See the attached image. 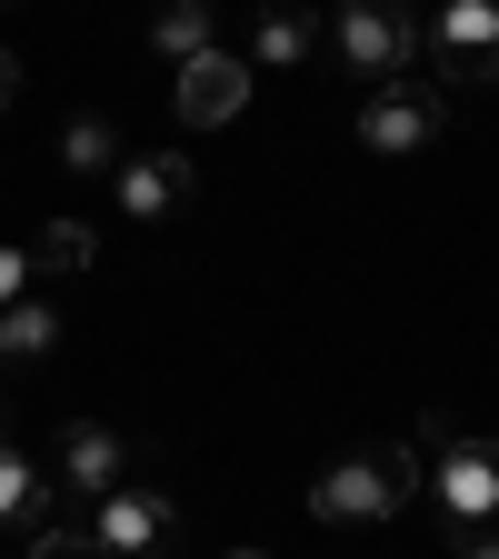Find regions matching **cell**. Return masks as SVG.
<instances>
[{"label": "cell", "mask_w": 499, "mask_h": 559, "mask_svg": "<svg viewBox=\"0 0 499 559\" xmlns=\"http://www.w3.org/2000/svg\"><path fill=\"white\" fill-rule=\"evenodd\" d=\"M419 450L409 440H380V450H360V460H340V469H320L310 479V510L330 520V530H370V520H390V510H409L419 500Z\"/></svg>", "instance_id": "6da1fadb"}, {"label": "cell", "mask_w": 499, "mask_h": 559, "mask_svg": "<svg viewBox=\"0 0 499 559\" xmlns=\"http://www.w3.org/2000/svg\"><path fill=\"white\" fill-rule=\"evenodd\" d=\"M419 489L440 500V530L460 559H499V440H450Z\"/></svg>", "instance_id": "7a4b0ae2"}, {"label": "cell", "mask_w": 499, "mask_h": 559, "mask_svg": "<svg viewBox=\"0 0 499 559\" xmlns=\"http://www.w3.org/2000/svg\"><path fill=\"white\" fill-rule=\"evenodd\" d=\"M419 81L450 91H499V11L489 0H440V21H419Z\"/></svg>", "instance_id": "3957f363"}, {"label": "cell", "mask_w": 499, "mask_h": 559, "mask_svg": "<svg viewBox=\"0 0 499 559\" xmlns=\"http://www.w3.org/2000/svg\"><path fill=\"white\" fill-rule=\"evenodd\" d=\"M340 60L360 70V81L419 70V11L409 0H340Z\"/></svg>", "instance_id": "277c9868"}, {"label": "cell", "mask_w": 499, "mask_h": 559, "mask_svg": "<svg viewBox=\"0 0 499 559\" xmlns=\"http://www.w3.org/2000/svg\"><path fill=\"white\" fill-rule=\"evenodd\" d=\"M440 120H450V100L419 81V70H400V81H380L370 100H360V140L380 160H409V151H430L440 140Z\"/></svg>", "instance_id": "5b68a950"}, {"label": "cell", "mask_w": 499, "mask_h": 559, "mask_svg": "<svg viewBox=\"0 0 499 559\" xmlns=\"http://www.w3.org/2000/svg\"><path fill=\"white\" fill-rule=\"evenodd\" d=\"M91 539H100V559H170L180 549V510L130 479V489H110V500H91Z\"/></svg>", "instance_id": "8992f818"}, {"label": "cell", "mask_w": 499, "mask_h": 559, "mask_svg": "<svg viewBox=\"0 0 499 559\" xmlns=\"http://www.w3.org/2000/svg\"><path fill=\"white\" fill-rule=\"evenodd\" d=\"M50 460H60V489H81V500H110V489L140 479V450H130V430H110V419H70Z\"/></svg>", "instance_id": "52a82bcc"}, {"label": "cell", "mask_w": 499, "mask_h": 559, "mask_svg": "<svg viewBox=\"0 0 499 559\" xmlns=\"http://www.w3.org/2000/svg\"><path fill=\"white\" fill-rule=\"evenodd\" d=\"M110 190H120L130 221H180V210L200 200V170H190L180 151H130V160L110 170Z\"/></svg>", "instance_id": "ba28073f"}, {"label": "cell", "mask_w": 499, "mask_h": 559, "mask_svg": "<svg viewBox=\"0 0 499 559\" xmlns=\"http://www.w3.org/2000/svg\"><path fill=\"white\" fill-rule=\"evenodd\" d=\"M240 110H250V60H230L221 40H210L200 60H180V120L190 130H221Z\"/></svg>", "instance_id": "9c48e42d"}, {"label": "cell", "mask_w": 499, "mask_h": 559, "mask_svg": "<svg viewBox=\"0 0 499 559\" xmlns=\"http://www.w3.org/2000/svg\"><path fill=\"white\" fill-rule=\"evenodd\" d=\"M50 520H60V479H50L21 440H0V530L31 539V530H50Z\"/></svg>", "instance_id": "30bf717a"}, {"label": "cell", "mask_w": 499, "mask_h": 559, "mask_svg": "<svg viewBox=\"0 0 499 559\" xmlns=\"http://www.w3.org/2000/svg\"><path fill=\"white\" fill-rule=\"evenodd\" d=\"M50 349H60V310L50 300H11V310H0V390L31 380Z\"/></svg>", "instance_id": "8fae6325"}, {"label": "cell", "mask_w": 499, "mask_h": 559, "mask_svg": "<svg viewBox=\"0 0 499 559\" xmlns=\"http://www.w3.org/2000/svg\"><path fill=\"white\" fill-rule=\"evenodd\" d=\"M120 160H130V140H120V120H110V110H81V120L60 130V170H81V180H110Z\"/></svg>", "instance_id": "7c38bea8"}, {"label": "cell", "mask_w": 499, "mask_h": 559, "mask_svg": "<svg viewBox=\"0 0 499 559\" xmlns=\"http://www.w3.org/2000/svg\"><path fill=\"white\" fill-rule=\"evenodd\" d=\"M310 11H290V0H260V31H250V70H290V60H310Z\"/></svg>", "instance_id": "4fadbf2b"}, {"label": "cell", "mask_w": 499, "mask_h": 559, "mask_svg": "<svg viewBox=\"0 0 499 559\" xmlns=\"http://www.w3.org/2000/svg\"><path fill=\"white\" fill-rule=\"evenodd\" d=\"M210 31H221V0H170V11L151 21V50H161V60H200Z\"/></svg>", "instance_id": "5bb4252c"}, {"label": "cell", "mask_w": 499, "mask_h": 559, "mask_svg": "<svg viewBox=\"0 0 499 559\" xmlns=\"http://www.w3.org/2000/svg\"><path fill=\"white\" fill-rule=\"evenodd\" d=\"M70 270H91V221H50L31 240V280H70Z\"/></svg>", "instance_id": "9a60e30c"}, {"label": "cell", "mask_w": 499, "mask_h": 559, "mask_svg": "<svg viewBox=\"0 0 499 559\" xmlns=\"http://www.w3.org/2000/svg\"><path fill=\"white\" fill-rule=\"evenodd\" d=\"M21 549H31V559H100V539H91V520H70V510H60L50 530H31Z\"/></svg>", "instance_id": "2e32d148"}, {"label": "cell", "mask_w": 499, "mask_h": 559, "mask_svg": "<svg viewBox=\"0 0 499 559\" xmlns=\"http://www.w3.org/2000/svg\"><path fill=\"white\" fill-rule=\"evenodd\" d=\"M11 300H31V250L0 240V310H11Z\"/></svg>", "instance_id": "e0dca14e"}, {"label": "cell", "mask_w": 499, "mask_h": 559, "mask_svg": "<svg viewBox=\"0 0 499 559\" xmlns=\"http://www.w3.org/2000/svg\"><path fill=\"white\" fill-rule=\"evenodd\" d=\"M11 100H21V60L0 50V110H11Z\"/></svg>", "instance_id": "ac0fdd59"}, {"label": "cell", "mask_w": 499, "mask_h": 559, "mask_svg": "<svg viewBox=\"0 0 499 559\" xmlns=\"http://www.w3.org/2000/svg\"><path fill=\"white\" fill-rule=\"evenodd\" d=\"M0 440H11V390H0Z\"/></svg>", "instance_id": "d6986e66"}, {"label": "cell", "mask_w": 499, "mask_h": 559, "mask_svg": "<svg viewBox=\"0 0 499 559\" xmlns=\"http://www.w3.org/2000/svg\"><path fill=\"white\" fill-rule=\"evenodd\" d=\"M230 559H270V549H230Z\"/></svg>", "instance_id": "ffe728a7"}, {"label": "cell", "mask_w": 499, "mask_h": 559, "mask_svg": "<svg viewBox=\"0 0 499 559\" xmlns=\"http://www.w3.org/2000/svg\"><path fill=\"white\" fill-rule=\"evenodd\" d=\"M0 11H11V0H0Z\"/></svg>", "instance_id": "44dd1931"}]
</instances>
